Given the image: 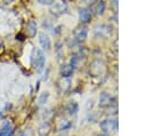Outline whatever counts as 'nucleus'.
<instances>
[{
	"label": "nucleus",
	"mask_w": 146,
	"mask_h": 136,
	"mask_svg": "<svg viewBox=\"0 0 146 136\" xmlns=\"http://www.w3.org/2000/svg\"><path fill=\"white\" fill-rule=\"evenodd\" d=\"M100 129L103 130L104 135L110 136L117 131V120L116 119H104L100 122Z\"/></svg>",
	"instance_id": "f257e3e1"
},
{
	"label": "nucleus",
	"mask_w": 146,
	"mask_h": 136,
	"mask_svg": "<svg viewBox=\"0 0 146 136\" xmlns=\"http://www.w3.org/2000/svg\"><path fill=\"white\" fill-rule=\"evenodd\" d=\"M31 62H32V65L40 72L43 70L44 67V62H46V57H44V54L41 49H34L33 50V55H32V58H31Z\"/></svg>",
	"instance_id": "f03ea898"
},
{
	"label": "nucleus",
	"mask_w": 146,
	"mask_h": 136,
	"mask_svg": "<svg viewBox=\"0 0 146 136\" xmlns=\"http://www.w3.org/2000/svg\"><path fill=\"white\" fill-rule=\"evenodd\" d=\"M112 27L106 25V24H98L94 27V35L98 39H103V38H107L112 34Z\"/></svg>",
	"instance_id": "7ed1b4c3"
},
{
	"label": "nucleus",
	"mask_w": 146,
	"mask_h": 136,
	"mask_svg": "<svg viewBox=\"0 0 146 136\" xmlns=\"http://www.w3.org/2000/svg\"><path fill=\"white\" fill-rule=\"evenodd\" d=\"M66 8H67V5L64 0H56V1H52V3L50 5V11L54 15H60L65 13Z\"/></svg>",
	"instance_id": "20e7f679"
},
{
	"label": "nucleus",
	"mask_w": 146,
	"mask_h": 136,
	"mask_svg": "<svg viewBox=\"0 0 146 136\" xmlns=\"http://www.w3.org/2000/svg\"><path fill=\"white\" fill-rule=\"evenodd\" d=\"M114 105V97L106 91H103L99 96V106L106 107V106H112Z\"/></svg>",
	"instance_id": "39448f33"
},
{
	"label": "nucleus",
	"mask_w": 146,
	"mask_h": 136,
	"mask_svg": "<svg viewBox=\"0 0 146 136\" xmlns=\"http://www.w3.org/2000/svg\"><path fill=\"white\" fill-rule=\"evenodd\" d=\"M87 37H88V27H86V26H79L74 31V38L79 42L84 41L87 39Z\"/></svg>",
	"instance_id": "423d86ee"
},
{
	"label": "nucleus",
	"mask_w": 146,
	"mask_h": 136,
	"mask_svg": "<svg viewBox=\"0 0 146 136\" xmlns=\"http://www.w3.org/2000/svg\"><path fill=\"white\" fill-rule=\"evenodd\" d=\"M39 43L43 50H49L51 48V41L49 37L46 33H40L39 34Z\"/></svg>",
	"instance_id": "0eeeda50"
},
{
	"label": "nucleus",
	"mask_w": 146,
	"mask_h": 136,
	"mask_svg": "<svg viewBox=\"0 0 146 136\" xmlns=\"http://www.w3.org/2000/svg\"><path fill=\"white\" fill-rule=\"evenodd\" d=\"M105 2L103 1V0H97L94 5H92V11H94V14H96V15H103L104 14V11H105Z\"/></svg>",
	"instance_id": "6e6552de"
},
{
	"label": "nucleus",
	"mask_w": 146,
	"mask_h": 136,
	"mask_svg": "<svg viewBox=\"0 0 146 136\" xmlns=\"http://www.w3.org/2000/svg\"><path fill=\"white\" fill-rule=\"evenodd\" d=\"M91 18V11L87 8H81L79 10V21L81 23H88Z\"/></svg>",
	"instance_id": "1a4fd4ad"
},
{
	"label": "nucleus",
	"mask_w": 146,
	"mask_h": 136,
	"mask_svg": "<svg viewBox=\"0 0 146 136\" xmlns=\"http://www.w3.org/2000/svg\"><path fill=\"white\" fill-rule=\"evenodd\" d=\"M26 32H27L29 37H31V38L35 37V34H36V32H38V24H36V21L31 19V21L27 23V25H26Z\"/></svg>",
	"instance_id": "9d476101"
},
{
	"label": "nucleus",
	"mask_w": 146,
	"mask_h": 136,
	"mask_svg": "<svg viewBox=\"0 0 146 136\" xmlns=\"http://www.w3.org/2000/svg\"><path fill=\"white\" fill-rule=\"evenodd\" d=\"M73 70L74 67L71 65V64H63L60 67H59V73L63 78H68L72 75L73 73Z\"/></svg>",
	"instance_id": "9b49d317"
},
{
	"label": "nucleus",
	"mask_w": 146,
	"mask_h": 136,
	"mask_svg": "<svg viewBox=\"0 0 146 136\" xmlns=\"http://www.w3.org/2000/svg\"><path fill=\"white\" fill-rule=\"evenodd\" d=\"M50 131H51V125L47 121L42 122L38 128V133L40 136H48L50 134Z\"/></svg>",
	"instance_id": "f8f14e48"
},
{
	"label": "nucleus",
	"mask_w": 146,
	"mask_h": 136,
	"mask_svg": "<svg viewBox=\"0 0 146 136\" xmlns=\"http://www.w3.org/2000/svg\"><path fill=\"white\" fill-rule=\"evenodd\" d=\"M11 133V123L6 122L0 129V136H9Z\"/></svg>",
	"instance_id": "ddd939ff"
},
{
	"label": "nucleus",
	"mask_w": 146,
	"mask_h": 136,
	"mask_svg": "<svg viewBox=\"0 0 146 136\" xmlns=\"http://www.w3.org/2000/svg\"><path fill=\"white\" fill-rule=\"evenodd\" d=\"M72 126V123H71V121H68V120H62L60 122H59V125H58V130H60V131H63V130H67L70 127Z\"/></svg>",
	"instance_id": "4468645a"
},
{
	"label": "nucleus",
	"mask_w": 146,
	"mask_h": 136,
	"mask_svg": "<svg viewBox=\"0 0 146 136\" xmlns=\"http://www.w3.org/2000/svg\"><path fill=\"white\" fill-rule=\"evenodd\" d=\"M78 110H79V106H78V104L75 102H71L68 104V106H67V111H68L70 114H76Z\"/></svg>",
	"instance_id": "2eb2a0df"
},
{
	"label": "nucleus",
	"mask_w": 146,
	"mask_h": 136,
	"mask_svg": "<svg viewBox=\"0 0 146 136\" xmlns=\"http://www.w3.org/2000/svg\"><path fill=\"white\" fill-rule=\"evenodd\" d=\"M60 85H62V89H63V91H65V90H67V89L70 88V80H68L67 78H65V79L62 80Z\"/></svg>",
	"instance_id": "dca6fc26"
},
{
	"label": "nucleus",
	"mask_w": 146,
	"mask_h": 136,
	"mask_svg": "<svg viewBox=\"0 0 146 136\" xmlns=\"http://www.w3.org/2000/svg\"><path fill=\"white\" fill-rule=\"evenodd\" d=\"M19 136H33V131L31 128H26L25 130L22 131V134Z\"/></svg>",
	"instance_id": "f3484780"
},
{
	"label": "nucleus",
	"mask_w": 146,
	"mask_h": 136,
	"mask_svg": "<svg viewBox=\"0 0 146 136\" xmlns=\"http://www.w3.org/2000/svg\"><path fill=\"white\" fill-rule=\"evenodd\" d=\"M48 98V93H43L39 98V104H43Z\"/></svg>",
	"instance_id": "a211bd4d"
},
{
	"label": "nucleus",
	"mask_w": 146,
	"mask_h": 136,
	"mask_svg": "<svg viewBox=\"0 0 146 136\" xmlns=\"http://www.w3.org/2000/svg\"><path fill=\"white\" fill-rule=\"evenodd\" d=\"M40 5H46V6H50L54 0H36Z\"/></svg>",
	"instance_id": "6ab92c4d"
},
{
	"label": "nucleus",
	"mask_w": 146,
	"mask_h": 136,
	"mask_svg": "<svg viewBox=\"0 0 146 136\" xmlns=\"http://www.w3.org/2000/svg\"><path fill=\"white\" fill-rule=\"evenodd\" d=\"M94 0H81V3L83 5H88V3H91Z\"/></svg>",
	"instance_id": "aec40b11"
},
{
	"label": "nucleus",
	"mask_w": 146,
	"mask_h": 136,
	"mask_svg": "<svg viewBox=\"0 0 146 136\" xmlns=\"http://www.w3.org/2000/svg\"><path fill=\"white\" fill-rule=\"evenodd\" d=\"M58 136H68V134H67V131H64V133H60Z\"/></svg>",
	"instance_id": "412c9836"
},
{
	"label": "nucleus",
	"mask_w": 146,
	"mask_h": 136,
	"mask_svg": "<svg viewBox=\"0 0 146 136\" xmlns=\"http://www.w3.org/2000/svg\"><path fill=\"white\" fill-rule=\"evenodd\" d=\"M96 136H106V135H104V134H100V135H96Z\"/></svg>",
	"instance_id": "4be33fe9"
},
{
	"label": "nucleus",
	"mask_w": 146,
	"mask_h": 136,
	"mask_svg": "<svg viewBox=\"0 0 146 136\" xmlns=\"http://www.w3.org/2000/svg\"><path fill=\"white\" fill-rule=\"evenodd\" d=\"M1 117H2V114H1V112H0V119H1Z\"/></svg>",
	"instance_id": "5701e85b"
}]
</instances>
